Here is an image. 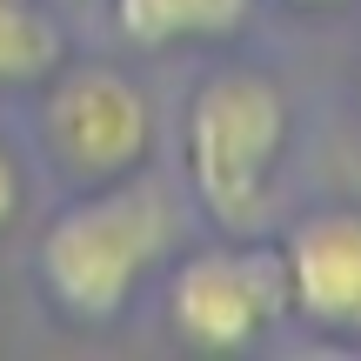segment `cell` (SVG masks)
Wrapping results in <instances>:
<instances>
[{"label": "cell", "mask_w": 361, "mask_h": 361, "mask_svg": "<svg viewBox=\"0 0 361 361\" xmlns=\"http://www.w3.org/2000/svg\"><path fill=\"white\" fill-rule=\"evenodd\" d=\"M288 154V94L261 67H214L194 87L180 121V161H188L194 201L214 228L255 234L268 221V188Z\"/></svg>", "instance_id": "cell-2"}, {"label": "cell", "mask_w": 361, "mask_h": 361, "mask_svg": "<svg viewBox=\"0 0 361 361\" xmlns=\"http://www.w3.org/2000/svg\"><path fill=\"white\" fill-rule=\"evenodd\" d=\"M61 67V27L40 0H0V87H40Z\"/></svg>", "instance_id": "cell-7"}, {"label": "cell", "mask_w": 361, "mask_h": 361, "mask_svg": "<svg viewBox=\"0 0 361 361\" xmlns=\"http://www.w3.org/2000/svg\"><path fill=\"white\" fill-rule=\"evenodd\" d=\"M288 7H335V0H288Z\"/></svg>", "instance_id": "cell-9"}, {"label": "cell", "mask_w": 361, "mask_h": 361, "mask_svg": "<svg viewBox=\"0 0 361 361\" xmlns=\"http://www.w3.org/2000/svg\"><path fill=\"white\" fill-rule=\"evenodd\" d=\"M288 308L322 335H361V214L355 207H314L295 221L281 247Z\"/></svg>", "instance_id": "cell-5"}, {"label": "cell", "mask_w": 361, "mask_h": 361, "mask_svg": "<svg viewBox=\"0 0 361 361\" xmlns=\"http://www.w3.org/2000/svg\"><path fill=\"white\" fill-rule=\"evenodd\" d=\"M13 214H20V168H13V154L0 147V228H13Z\"/></svg>", "instance_id": "cell-8"}, {"label": "cell", "mask_w": 361, "mask_h": 361, "mask_svg": "<svg viewBox=\"0 0 361 361\" xmlns=\"http://www.w3.org/2000/svg\"><path fill=\"white\" fill-rule=\"evenodd\" d=\"M247 20V0H114V27L134 47H188L221 40Z\"/></svg>", "instance_id": "cell-6"}, {"label": "cell", "mask_w": 361, "mask_h": 361, "mask_svg": "<svg viewBox=\"0 0 361 361\" xmlns=\"http://www.w3.org/2000/svg\"><path fill=\"white\" fill-rule=\"evenodd\" d=\"M40 134L47 154L74 180L101 188V180L141 174L147 147H154V107L128 74L87 61V67H54L47 101H40Z\"/></svg>", "instance_id": "cell-3"}, {"label": "cell", "mask_w": 361, "mask_h": 361, "mask_svg": "<svg viewBox=\"0 0 361 361\" xmlns=\"http://www.w3.org/2000/svg\"><path fill=\"white\" fill-rule=\"evenodd\" d=\"M174 241V214L141 180H101L40 234V295L80 328H107L134 308L141 281L161 268Z\"/></svg>", "instance_id": "cell-1"}, {"label": "cell", "mask_w": 361, "mask_h": 361, "mask_svg": "<svg viewBox=\"0 0 361 361\" xmlns=\"http://www.w3.org/2000/svg\"><path fill=\"white\" fill-rule=\"evenodd\" d=\"M288 314L281 247H207L168 274V322L188 348L234 355L255 348Z\"/></svg>", "instance_id": "cell-4"}]
</instances>
